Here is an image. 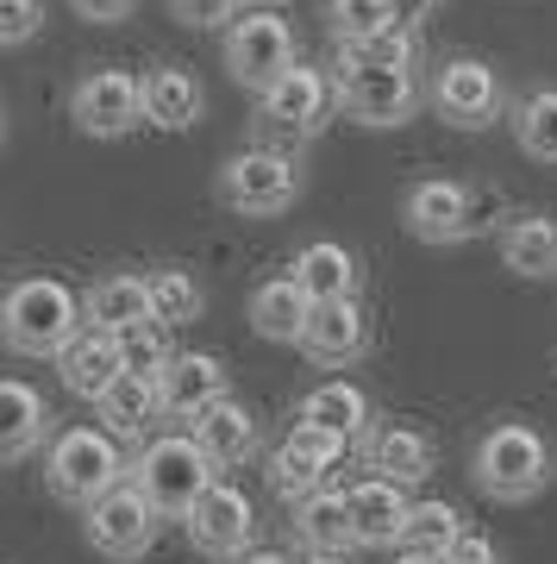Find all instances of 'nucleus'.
I'll return each instance as SVG.
<instances>
[{
    "mask_svg": "<svg viewBox=\"0 0 557 564\" xmlns=\"http://www.w3.org/2000/svg\"><path fill=\"white\" fill-rule=\"evenodd\" d=\"M81 326V295L63 276H20L0 289V345L13 358H63Z\"/></svg>",
    "mask_w": 557,
    "mask_h": 564,
    "instance_id": "1",
    "label": "nucleus"
},
{
    "mask_svg": "<svg viewBox=\"0 0 557 564\" xmlns=\"http://www.w3.org/2000/svg\"><path fill=\"white\" fill-rule=\"evenodd\" d=\"M551 477H557V452L526 421H495L477 440V452H470V484L489 502H533Z\"/></svg>",
    "mask_w": 557,
    "mask_h": 564,
    "instance_id": "2",
    "label": "nucleus"
},
{
    "mask_svg": "<svg viewBox=\"0 0 557 564\" xmlns=\"http://www.w3.org/2000/svg\"><path fill=\"white\" fill-rule=\"evenodd\" d=\"M132 477V458L120 452V440L107 433V426H63V433H51V445H44V484H51V496L69 508H88L100 502V496H113V489Z\"/></svg>",
    "mask_w": 557,
    "mask_h": 564,
    "instance_id": "3",
    "label": "nucleus"
},
{
    "mask_svg": "<svg viewBox=\"0 0 557 564\" xmlns=\"http://www.w3.org/2000/svg\"><path fill=\"white\" fill-rule=\"evenodd\" d=\"M214 484H219V470L207 464L195 433H157V440L139 445V458H132V489L157 508L163 521H188V508H195Z\"/></svg>",
    "mask_w": 557,
    "mask_h": 564,
    "instance_id": "4",
    "label": "nucleus"
},
{
    "mask_svg": "<svg viewBox=\"0 0 557 564\" xmlns=\"http://www.w3.org/2000/svg\"><path fill=\"white\" fill-rule=\"evenodd\" d=\"M214 188L219 202L232 214H244V220H276V214H288L301 202V163L288 151H276V144H251V151L219 163Z\"/></svg>",
    "mask_w": 557,
    "mask_h": 564,
    "instance_id": "5",
    "label": "nucleus"
},
{
    "mask_svg": "<svg viewBox=\"0 0 557 564\" xmlns=\"http://www.w3.org/2000/svg\"><path fill=\"white\" fill-rule=\"evenodd\" d=\"M426 107H433L438 120L451 126V132H489L495 120H507L514 107H507V88H501L495 63L482 57H445L426 76Z\"/></svg>",
    "mask_w": 557,
    "mask_h": 564,
    "instance_id": "6",
    "label": "nucleus"
},
{
    "mask_svg": "<svg viewBox=\"0 0 557 564\" xmlns=\"http://www.w3.org/2000/svg\"><path fill=\"white\" fill-rule=\"evenodd\" d=\"M219 57H226V76L251 88V95H270L288 69H295V32L282 13L270 7H251L239 20L226 25V39H219Z\"/></svg>",
    "mask_w": 557,
    "mask_h": 564,
    "instance_id": "7",
    "label": "nucleus"
},
{
    "mask_svg": "<svg viewBox=\"0 0 557 564\" xmlns=\"http://www.w3.org/2000/svg\"><path fill=\"white\" fill-rule=\"evenodd\" d=\"M69 120L88 139H125V132H139L144 126V76L113 69V63L81 69L76 88H69Z\"/></svg>",
    "mask_w": 557,
    "mask_h": 564,
    "instance_id": "8",
    "label": "nucleus"
},
{
    "mask_svg": "<svg viewBox=\"0 0 557 564\" xmlns=\"http://www.w3.org/2000/svg\"><path fill=\"white\" fill-rule=\"evenodd\" d=\"M258 113H263V132L319 139L326 126L339 120V76L332 69H314V63H295L270 95H258Z\"/></svg>",
    "mask_w": 557,
    "mask_h": 564,
    "instance_id": "9",
    "label": "nucleus"
},
{
    "mask_svg": "<svg viewBox=\"0 0 557 564\" xmlns=\"http://www.w3.org/2000/svg\"><path fill=\"white\" fill-rule=\"evenodd\" d=\"M332 76H339V113L370 132H395L426 107L419 69H332Z\"/></svg>",
    "mask_w": 557,
    "mask_h": 564,
    "instance_id": "10",
    "label": "nucleus"
},
{
    "mask_svg": "<svg viewBox=\"0 0 557 564\" xmlns=\"http://www.w3.org/2000/svg\"><path fill=\"white\" fill-rule=\"evenodd\" d=\"M401 226L414 232L419 245H463L477 239V195L470 182H451V176H419L407 182L401 195Z\"/></svg>",
    "mask_w": 557,
    "mask_h": 564,
    "instance_id": "11",
    "label": "nucleus"
},
{
    "mask_svg": "<svg viewBox=\"0 0 557 564\" xmlns=\"http://www.w3.org/2000/svg\"><path fill=\"white\" fill-rule=\"evenodd\" d=\"M182 533H188V545L207 552V558L239 564L244 552H258V508H251V496H244L239 484H226V477H219V484L188 508Z\"/></svg>",
    "mask_w": 557,
    "mask_h": 564,
    "instance_id": "12",
    "label": "nucleus"
},
{
    "mask_svg": "<svg viewBox=\"0 0 557 564\" xmlns=\"http://www.w3.org/2000/svg\"><path fill=\"white\" fill-rule=\"evenodd\" d=\"M88 545H95L100 558H120V564H132V558H144L151 545H157V533H163V514L151 502H144L139 489H132V477H125L113 496H100L95 508H88Z\"/></svg>",
    "mask_w": 557,
    "mask_h": 564,
    "instance_id": "13",
    "label": "nucleus"
},
{
    "mask_svg": "<svg viewBox=\"0 0 557 564\" xmlns=\"http://www.w3.org/2000/svg\"><path fill=\"white\" fill-rule=\"evenodd\" d=\"M339 458H345V440L319 433V426H288V440L270 452V470H263V477H270V489H276L282 502L295 508V502H307L314 489L332 484Z\"/></svg>",
    "mask_w": 557,
    "mask_h": 564,
    "instance_id": "14",
    "label": "nucleus"
},
{
    "mask_svg": "<svg viewBox=\"0 0 557 564\" xmlns=\"http://www.w3.org/2000/svg\"><path fill=\"white\" fill-rule=\"evenodd\" d=\"M370 351V314L363 302H314L307 333H301V358L319 370H351Z\"/></svg>",
    "mask_w": 557,
    "mask_h": 564,
    "instance_id": "15",
    "label": "nucleus"
},
{
    "mask_svg": "<svg viewBox=\"0 0 557 564\" xmlns=\"http://www.w3.org/2000/svg\"><path fill=\"white\" fill-rule=\"evenodd\" d=\"M163 383V408H170V421H188L195 426L207 408L232 402V370L214 358V351H176V364L157 377Z\"/></svg>",
    "mask_w": 557,
    "mask_h": 564,
    "instance_id": "16",
    "label": "nucleus"
},
{
    "mask_svg": "<svg viewBox=\"0 0 557 564\" xmlns=\"http://www.w3.org/2000/svg\"><path fill=\"white\" fill-rule=\"evenodd\" d=\"M351 496V527H358V545L370 552H401L407 545V521H414V496L389 477H363V484L345 489Z\"/></svg>",
    "mask_w": 557,
    "mask_h": 564,
    "instance_id": "17",
    "label": "nucleus"
},
{
    "mask_svg": "<svg viewBox=\"0 0 557 564\" xmlns=\"http://www.w3.org/2000/svg\"><path fill=\"white\" fill-rule=\"evenodd\" d=\"M288 276H295V289L307 302H358L363 295V263L339 239H307L288 258Z\"/></svg>",
    "mask_w": 557,
    "mask_h": 564,
    "instance_id": "18",
    "label": "nucleus"
},
{
    "mask_svg": "<svg viewBox=\"0 0 557 564\" xmlns=\"http://www.w3.org/2000/svg\"><path fill=\"white\" fill-rule=\"evenodd\" d=\"M100 426L113 433V440H132V445H151L170 421V408H163V383L157 377H139V370H125L120 383L107 389L95 402Z\"/></svg>",
    "mask_w": 557,
    "mask_h": 564,
    "instance_id": "19",
    "label": "nucleus"
},
{
    "mask_svg": "<svg viewBox=\"0 0 557 564\" xmlns=\"http://www.w3.org/2000/svg\"><path fill=\"white\" fill-rule=\"evenodd\" d=\"M370 421H376V402H370V389L351 383V377H332V383L307 389L295 402V426H319V433H332V440H370Z\"/></svg>",
    "mask_w": 557,
    "mask_h": 564,
    "instance_id": "20",
    "label": "nucleus"
},
{
    "mask_svg": "<svg viewBox=\"0 0 557 564\" xmlns=\"http://www.w3.org/2000/svg\"><path fill=\"white\" fill-rule=\"evenodd\" d=\"M57 377L69 395H81V402H100L107 389L125 377V351H120V333H100V326H81L76 339L63 345L57 358Z\"/></svg>",
    "mask_w": 557,
    "mask_h": 564,
    "instance_id": "21",
    "label": "nucleus"
},
{
    "mask_svg": "<svg viewBox=\"0 0 557 564\" xmlns=\"http://www.w3.org/2000/svg\"><path fill=\"white\" fill-rule=\"evenodd\" d=\"M495 245H501V263H507L514 276L557 282V214H545V207H520V214L501 220Z\"/></svg>",
    "mask_w": 557,
    "mask_h": 564,
    "instance_id": "22",
    "label": "nucleus"
},
{
    "mask_svg": "<svg viewBox=\"0 0 557 564\" xmlns=\"http://www.w3.org/2000/svg\"><path fill=\"white\" fill-rule=\"evenodd\" d=\"M288 533L295 545H307L314 558H345L351 545H358V527H351V496L345 489H314L307 502L288 508Z\"/></svg>",
    "mask_w": 557,
    "mask_h": 564,
    "instance_id": "23",
    "label": "nucleus"
},
{
    "mask_svg": "<svg viewBox=\"0 0 557 564\" xmlns=\"http://www.w3.org/2000/svg\"><path fill=\"white\" fill-rule=\"evenodd\" d=\"M363 464H370L376 477H389V484L414 489L438 470V445H433V433H419V426L389 421V426H376V433L363 440Z\"/></svg>",
    "mask_w": 557,
    "mask_h": 564,
    "instance_id": "24",
    "label": "nucleus"
},
{
    "mask_svg": "<svg viewBox=\"0 0 557 564\" xmlns=\"http://www.w3.org/2000/svg\"><path fill=\"white\" fill-rule=\"evenodd\" d=\"M81 314H88V326H100V333H132V326L157 321V314H151V276H144V270H107V276L88 282Z\"/></svg>",
    "mask_w": 557,
    "mask_h": 564,
    "instance_id": "25",
    "label": "nucleus"
},
{
    "mask_svg": "<svg viewBox=\"0 0 557 564\" xmlns=\"http://www.w3.org/2000/svg\"><path fill=\"white\" fill-rule=\"evenodd\" d=\"M188 433H195V445L207 452V464H214V470H239V464L258 458V445H263L258 414H251L239 395H232V402H219V408H207Z\"/></svg>",
    "mask_w": 557,
    "mask_h": 564,
    "instance_id": "26",
    "label": "nucleus"
},
{
    "mask_svg": "<svg viewBox=\"0 0 557 564\" xmlns=\"http://www.w3.org/2000/svg\"><path fill=\"white\" fill-rule=\"evenodd\" d=\"M200 113H207V88L195 82V69H182V63L144 69V126L188 132V126H200Z\"/></svg>",
    "mask_w": 557,
    "mask_h": 564,
    "instance_id": "27",
    "label": "nucleus"
},
{
    "mask_svg": "<svg viewBox=\"0 0 557 564\" xmlns=\"http://www.w3.org/2000/svg\"><path fill=\"white\" fill-rule=\"evenodd\" d=\"M307 314H314V302L295 289V276H288V270H282V276H263L258 289H251V307H244L251 333H258V339H270V345H301Z\"/></svg>",
    "mask_w": 557,
    "mask_h": 564,
    "instance_id": "28",
    "label": "nucleus"
},
{
    "mask_svg": "<svg viewBox=\"0 0 557 564\" xmlns=\"http://www.w3.org/2000/svg\"><path fill=\"white\" fill-rule=\"evenodd\" d=\"M51 433V408L32 383L20 377H0V464H20L32 458Z\"/></svg>",
    "mask_w": 557,
    "mask_h": 564,
    "instance_id": "29",
    "label": "nucleus"
},
{
    "mask_svg": "<svg viewBox=\"0 0 557 564\" xmlns=\"http://www.w3.org/2000/svg\"><path fill=\"white\" fill-rule=\"evenodd\" d=\"M514 126V144L533 163H557V88H526L507 113Z\"/></svg>",
    "mask_w": 557,
    "mask_h": 564,
    "instance_id": "30",
    "label": "nucleus"
},
{
    "mask_svg": "<svg viewBox=\"0 0 557 564\" xmlns=\"http://www.w3.org/2000/svg\"><path fill=\"white\" fill-rule=\"evenodd\" d=\"M414 63H419V32H414V20H395L376 39L339 44V63L332 69H414Z\"/></svg>",
    "mask_w": 557,
    "mask_h": 564,
    "instance_id": "31",
    "label": "nucleus"
},
{
    "mask_svg": "<svg viewBox=\"0 0 557 564\" xmlns=\"http://www.w3.org/2000/svg\"><path fill=\"white\" fill-rule=\"evenodd\" d=\"M144 276H151V314H157V326L200 321L207 295H200L195 270H182V263H157V270H144Z\"/></svg>",
    "mask_w": 557,
    "mask_h": 564,
    "instance_id": "32",
    "label": "nucleus"
},
{
    "mask_svg": "<svg viewBox=\"0 0 557 564\" xmlns=\"http://www.w3.org/2000/svg\"><path fill=\"white\" fill-rule=\"evenodd\" d=\"M401 20V0H326V25H332V44H358L376 39Z\"/></svg>",
    "mask_w": 557,
    "mask_h": 564,
    "instance_id": "33",
    "label": "nucleus"
},
{
    "mask_svg": "<svg viewBox=\"0 0 557 564\" xmlns=\"http://www.w3.org/2000/svg\"><path fill=\"white\" fill-rule=\"evenodd\" d=\"M470 527H463V514L451 502H414V521H407V552H451V545L463 540Z\"/></svg>",
    "mask_w": 557,
    "mask_h": 564,
    "instance_id": "34",
    "label": "nucleus"
},
{
    "mask_svg": "<svg viewBox=\"0 0 557 564\" xmlns=\"http://www.w3.org/2000/svg\"><path fill=\"white\" fill-rule=\"evenodd\" d=\"M170 326L144 321L132 326V333H120V351H125V370H139V377H163L170 364H176V351H170V339H163Z\"/></svg>",
    "mask_w": 557,
    "mask_h": 564,
    "instance_id": "35",
    "label": "nucleus"
},
{
    "mask_svg": "<svg viewBox=\"0 0 557 564\" xmlns=\"http://www.w3.org/2000/svg\"><path fill=\"white\" fill-rule=\"evenodd\" d=\"M44 32V0H0V51H20Z\"/></svg>",
    "mask_w": 557,
    "mask_h": 564,
    "instance_id": "36",
    "label": "nucleus"
},
{
    "mask_svg": "<svg viewBox=\"0 0 557 564\" xmlns=\"http://www.w3.org/2000/svg\"><path fill=\"white\" fill-rule=\"evenodd\" d=\"M170 13H176L182 25L207 32V25H232V20H239L244 0H170Z\"/></svg>",
    "mask_w": 557,
    "mask_h": 564,
    "instance_id": "37",
    "label": "nucleus"
},
{
    "mask_svg": "<svg viewBox=\"0 0 557 564\" xmlns=\"http://www.w3.org/2000/svg\"><path fill=\"white\" fill-rule=\"evenodd\" d=\"M69 13L88 20V25H120V20L139 13V0H69Z\"/></svg>",
    "mask_w": 557,
    "mask_h": 564,
    "instance_id": "38",
    "label": "nucleus"
},
{
    "mask_svg": "<svg viewBox=\"0 0 557 564\" xmlns=\"http://www.w3.org/2000/svg\"><path fill=\"white\" fill-rule=\"evenodd\" d=\"M445 564H501V545L489 540V533H477V527H470V533L445 552Z\"/></svg>",
    "mask_w": 557,
    "mask_h": 564,
    "instance_id": "39",
    "label": "nucleus"
},
{
    "mask_svg": "<svg viewBox=\"0 0 557 564\" xmlns=\"http://www.w3.org/2000/svg\"><path fill=\"white\" fill-rule=\"evenodd\" d=\"M395 564H445V558H438V552H407V545H401Z\"/></svg>",
    "mask_w": 557,
    "mask_h": 564,
    "instance_id": "40",
    "label": "nucleus"
},
{
    "mask_svg": "<svg viewBox=\"0 0 557 564\" xmlns=\"http://www.w3.org/2000/svg\"><path fill=\"white\" fill-rule=\"evenodd\" d=\"M239 564H295V558H288V552H244Z\"/></svg>",
    "mask_w": 557,
    "mask_h": 564,
    "instance_id": "41",
    "label": "nucleus"
},
{
    "mask_svg": "<svg viewBox=\"0 0 557 564\" xmlns=\"http://www.w3.org/2000/svg\"><path fill=\"white\" fill-rule=\"evenodd\" d=\"M426 7H438V0H401V20H407V13H426Z\"/></svg>",
    "mask_w": 557,
    "mask_h": 564,
    "instance_id": "42",
    "label": "nucleus"
},
{
    "mask_svg": "<svg viewBox=\"0 0 557 564\" xmlns=\"http://www.w3.org/2000/svg\"><path fill=\"white\" fill-rule=\"evenodd\" d=\"M0 144H7V107H0Z\"/></svg>",
    "mask_w": 557,
    "mask_h": 564,
    "instance_id": "43",
    "label": "nucleus"
},
{
    "mask_svg": "<svg viewBox=\"0 0 557 564\" xmlns=\"http://www.w3.org/2000/svg\"><path fill=\"white\" fill-rule=\"evenodd\" d=\"M307 564H345V558H307Z\"/></svg>",
    "mask_w": 557,
    "mask_h": 564,
    "instance_id": "44",
    "label": "nucleus"
},
{
    "mask_svg": "<svg viewBox=\"0 0 557 564\" xmlns=\"http://www.w3.org/2000/svg\"><path fill=\"white\" fill-rule=\"evenodd\" d=\"M251 7H276V0H251Z\"/></svg>",
    "mask_w": 557,
    "mask_h": 564,
    "instance_id": "45",
    "label": "nucleus"
}]
</instances>
